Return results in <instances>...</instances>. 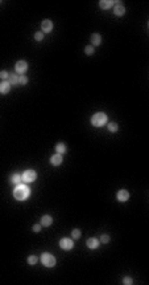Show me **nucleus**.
Wrapping results in <instances>:
<instances>
[{"mask_svg":"<svg viewBox=\"0 0 149 285\" xmlns=\"http://www.w3.org/2000/svg\"><path fill=\"white\" fill-rule=\"evenodd\" d=\"M29 195H31V190L28 186H25V184L19 183L13 190V196H15L16 200H25V199L29 198Z\"/></svg>","mask_w":149,"mask_h":285,"instance_id":"f257e3e1","label":"nucleus"},{"mask_svg":"<svg viewBox=\"0 0 149 285\" xmlns=\"http://www.w3.org/2000/svg\"><path fill=\"white\" fill-rule=\"evenodd\" d=\"M107 123V115L104 113H96L91 117V125L93 126H96V127H100V126H104Z\"/></svg>","mask_w":149,"mask_h":285,"instance_id":"f03ea898","label":"nucleus"},{"mask_svg":"<svg viewBox=\"0 0 149 285\" xmlns=\"http://www.w3.org/2000/svg\"><path fill=\"white\" fill-rule=\"evenodd\" d=\"M41 263H42L45 267L52 268V267L56 265V259H54V256H53L52 253L46 252V253H42V256H41Z\"/></svg>","mask_w":149,"mask_h":285,"instance_id":"7ed1b4c3","label":"nucleus"},{"mask_svg":"<svg viewBox=\"0 0 149 285\" xmlns=\"http://www.w3.org/2000/svg\"><path fill=\"white\" fill-rule=\"evenodd\" d=\"M21 178H23L24 182L31 183V182H35L36 181L37 174H36V171H33V170H27V171H24V174L21 175Z\"/></svg>","mask_w":149,"mask_h":285,"instance_id":"20e7f679","label":"nucleus"},{"mask_svg":"<svg viewBox=\"0 0 149 285\" xmlns=\"http://www.w3.org/2000/svg\"><path fill=\"white\" fill-rule=\"evenodd\" d=\"M15 70H16V73L17 74H23L28 70V62L27 61H24V60H20L16 62V65H15Z\"/></svg>","mask_w":149,"mask_h":285,"instance_id":"39448f33","label":"nucleus"},{"mask_svg":"<svg viewBox=\"0 0 149 285\" xmlns=\"http://www.w3.org/2000/svg\"><path fill=\"white\" fill-rule=\"evenodd\" d=\"M60 247L62 249H65V251H70V249H73V247H74V241L71 240V239H61L60 240Z\"/></svg>","mask_w":149,"mask_h":285,"instance_id":"423d86ee","label":"nucleus"},{"mask_svg":"<svg viewBox=\"0 0 149 285\" xmlns=\"http://www.w3.org/2000/svg\"><path fill=\"white\" fill-rule=\"evenodd\" d=\"M41 29H42V33H49L52 32L53 29V23L50 20H44L42 23H41Z\"/></svg>","mask_w":149,"mask_h":285,"instance_id":"0eeeda50","label":"nucleus"},{"mask_svg":"<svg viewBox=\"0 0 149 285\" xmlns=\"http://www.w3.org/2000/svg\"><path fill=\"white\" fill-rule=\"evenodd\" d=\"M129 199V192L127 190H120L118 192V200L119 202H127Z\"/></svg>","mask_w":149,"mask_h":285,"instance_id":"6e6552de","label":"nucleus"},{"mask_svg":"<svg viewBox=\"0 0 149 285\" xmlns=\"http://www.w3.org/2000/svg\"><path fill=\"white\" fill-rule=\"evenodd\" d=\"M11 90V84L8 81H2L0 82V93L2 94H7Z\"/></svg>","mask_w":149,"mask_h":285,"instance_id":"1a4fd4ad","label":"nucleus"},{"mask_svg":"<svg viewBox=\"0 0 149 285\" xmlns=\"http://www.w3.org/2000/svg\"><path fill=\"white\" fill-rule=\"evenodd\" d=\"M114 12H115V15H116V16H123L124 14H125V8H124V6H123L122 3H119V4L115 6Z\"/></svg>","mask_w":149,"mask_h":285,"instance_id":"9d476101","label":"nucleus"},{"mask_svg":"<svg viewBox=\"0 0 149 285\" xmlns=\"http://www.w3.org/2000/svg\"><path fill=\"white\" fill-rule=\"evenodd\" d=\"M87 247L90 249H96L99 247V240L98 239H95V237H90L87 240Z\"/></svg>","mask_w":149,"mask_h":285,"instance_id":"9b49d317","label":"nucleus"},{"mask_svg":"<svg viewBox=\"0 0 149 285\" xmlns=\"http://www.w3.org/2000/svg\"><path fill=\"white\" fill-rule=\"evenodd\" d=\"M50 163L53 166H60L62 163V155L61 154H54V155L50 158Z\"/></svg>","mask_w":149,"mask_h":285,"instance_id":"f8f14e48","label":"nucleus"},{"mask_svg":"<svg viewBox=\"0 0 149 285\" xmlns=\"http://www.w3.org/2000/svg\"><path fill=\"white\" fill-rule=\"evenodd\" d=\"M52 223H53L52 216L44 215L42 217H41V225H44V227H49V225H52Z\"/></svg>","mask_w":149,"mask_h":285,"instance_id":"ddd939ff","label":"nucleus"},{"mask_svg":"<svg viewBox=\"0 0 149 285\" xmlns=\"http://www.w3.org/2000/svg\"><path fill=\"white\" fill-rule=\"evenodd\" d=\"M99 6H100L102 10H108L114 6V2H111V0H100L99 2Z\"/></svg>","mask_w":149,"mask_h":285,"instance_id":"4468645a","label":"nucleus"},{"mask_svg":"<svg viewBox=\"0 0 149 285\" xmlns=\"http://www.w3.org/2000/svg\"><path fill=\"white\" fill-rule=\"evenodd\" d=\"M91 43H93V45H95V47L100 45V43H102V37H100V35H98V33H94V35L91 36Z\"/></svg>","mask_w":149,"mask_h":285,"instance_id":"2eb2a0df","label":"nucleus"},{"mask_svg":"<svg viewBox=\"0 0 149 285\" xmlns=\"http://www.w3.org/2000/svg\"><path fill=\"white\" fill-rule=\"evenodd\" d=\"M8 80H9V84H12V85H16V84H19V76L16 73H11L9 74V77H8Z\"/></svg>","mask_w":149,"mask_h":285,"instance_id":"dca6fc26","label":"nucleus"},{"mask_svg":"<svg viewBox=\"0 0 149 285\" xmlns=\"http://www.w3.org/2000/svg\"><path fill=\"white\" fill-rule=\"evenodd\" d=\"M66 146H65V143H58L56 146V151H57V154H65L66 153Z\"/></svg>","mask_w":149,"mask_h":285,"instance_id":"f3484780","label":"nucleus"},{"mask_svg":"<svg viewBox=\"0 0 149 285\" xmlns=\"http://www.w3.org/2000/svg\"><path fill=\"white\" fill-rule=\"evenodd\" d=\"M21 175H20V174H13V175H12V177H11V182L12 183H13V184H19L20 182H21Z\"/></svg>","mask_w":149,"mask_h":285,"instance_id":"a211bd4d","label":"nucleus"},{"mask_svg":"<svg viewBox=\"0 0 149 285\" xmlns=\"http://www.w3.org/2000/svg\"><path fill=\"white\" fill-rule=\"evenodd\" d=\"M118 129H119V126H118V123H108V130L111 133H115V131H118Z\"/></svg>","mask_w":149,"mask_h":285,"instance_id":"6ab92c4d","label":"nucleus"},{"mask_svg":"<svg viewBox=\"0 0 149 285\" xmlns=\"http://www.w3.org/2000/svg\"><path fill=\"white\" fill-rule=\"evenodd\" d=\"M71 237L73 239H75V240H77V239H79L81 237V231H79V229H73V232H71Z\"/></svg>","mask_w":149,"mask_h":285,"instance_id":"aec40b11","label":"nucleus"},{"mask_svg":"<svg viewBox=\"0 0 149 285\" xmlns=\"http://www.w3.org/2000/svg\"><path fill=\"white\" fill-rule=\"evenodd\" d=\"M37 260H38V259H37L35 255H32V256L28 257V264H31V265H35V264L37 263Z\"/></svg>","mask_w":149,"mask_h":285,"instance_id":"412c9836","label":"nucleus"},{"mask_svg":"<svg viewBox=\"0 0 149 285\" xmlns=\"http://www.w3.org/2000/svg\"><path fill=\"white\" fill-rule=\"evenodd\" d=\"M19 84H21V85H27L28 84V77L24 76V74L21 77H19Z\"/></svg>","mask_w":149,"mask_h":285,"instance_id":"4be33fe9","label":"nucleus"},{"mask_svg":"<svg viewBox=\"0 0 149 285\" xmlns=\"http://www.w3.org/2000/svg\"><path fill=\"white\" fill-rule=\"evenodd\" d=\"M35 39H36L37 41H41V40L44 39V33H42V32H37L36 35H35Z\"/></svg>","mask_w":149,"mask_h":285,"instance_id":"5701e85b","label":"nucleus"},{"mask_svg":"<svg viewBox=\"0 0 149 285\" xmlns=\"http://www.w3.org/2000/svg\"><path fill=\"white\" fill-rule=\"evenodd\" d=\"M100 241L104 243V244H106V243H108L110 241V236H108V235H102V236H100Z\"/></svg>","mask_w":149,"mask_h":285,"instance_id":"b1692460","label":"nucleus"},{"mask_svg":"<svg viewBox=\"0 0 149 285\" xmlns=\"http://www.w3.org/2000/svg\"><path fill=\"white\" fill-rule=\"evenodd\" d=\"M94 51H95V49H94L93 47H86V49H85L86 54H89V56H91V54L94 53Z\"/></svg>","mask_w":149,"mask_h":285,"instance_id":"393cba45","label":"nucleus"},{"mask_svg":"<svg viewBox=\"0 0 149 285\" xmlns=\"http://www.w3.org/2000/svg\"><path fill=\"white\" fill-rule=\"evenodd\" d=\"M8 77H9V74H8V72H5V70L0 72V78H2V80H7Z\"/></svg>","mask_w":149,"mask_h":285,"instance_id":"a878e982","label":"nucleus"},{"mask_svg":"<svg viewBox=\"0 0 149 285\" xmlns=\"http://www.w3.org/2000/svg\"><path fill=\"white\" fill-rule=\"evenodd\" d=\"M123 283H124V284L127 285V284H132V283H133V281H132V279H131V277H124V280H123Z\"/></svg>","mask_w":149,"mask_h":285,"instance_id":"bb28decb","label":"nucleus"},{"mask_svg":"<svg viewBox=\"0 0 149 285\" xmlns=\"http://www.w3.org/2000/svg\"><path fill=\"white\" fill-rule=\"evenodd\" d=\"M33 231H35V232H40L41 231V224H36L35 227H33Z\"/></svg>","mask_w":149,"mask_h":285,"instance_id":"cd10ccee","label":"nucleus"}]
</instances>
